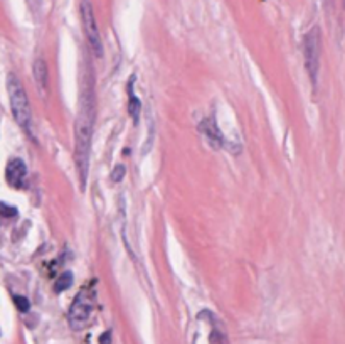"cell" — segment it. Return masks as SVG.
Instances as JSON below:
<instances>
[{"mask_svg": "<svg viewBox=\"0 0 345 344\" xmlns=\"http://www.w3.org/2000/svg\"><path fill=\"white\" fill-rule=\"evenodd\" d=\"M94 128V89L86 78L79 97V110L75 123V164L81 188L84 189L89 172V157Z\"/></svg>", "mask_w": 345, "mask_h": 344, "instance_id": "6da1fadb", "label": "cell"}, {"mask_svg": "<svg viewBox=\"0 0 345 344\" xmlns=\"http://www.w3.org/2000/svg\"><path fill=\"white\" fill-rule=\"evenodd\" d=\"M7 91H9V100H10V110L15 118V122L19 123L22 130L31 133V122H32V113H31V105L27 93L24 89V84L15 75H9L7 78Z\"/></svg>", "mask_w": 345, "mask_h": 344, "instance_id": "7a4b0ae2", "label": "cell"}, {"mask_svg": "<svg viewBox=\"0 0 345 344\" xmlns=\"http://www.w3.org/2000/svg\"><path fill=\"white\" fill-rule=\"evenodd\" d=\"M320 56H322V37L318 27H312L303 36V61L310 80L316 84L320 73Z\"/></svg>", "mask_w": 345, "mask_h": 344, "instance_id": "3957f363", "label": "cell"}, {"mask_svg": "<svg viewBox=\"0 0 345 344\" xmlns=\"http://www.w3.org/2000/svg\"><path fill=\"white\" fill-rule=\"evenodd\" d=\"M79 12H81L83 29H84V34H86L89 48H91L94 56L101 58V54H103V42H101L100 29H98V24H96V15H94L91 0H81Z\"/></svg>", "mask_w": 345, "mask_h": 344, "instance_id": "277c9868", "label": "cell"}, {"mask_svg": "<svg viewBox=\"0 0 345 344\" xmlns=\"http://www.w3.org/2000/svg\"><path fill=\"white\" fill-rule=\"evenodd\" d=\"M93 306H94V299L91 295V292H81L79 295H76V299L72 301L69 307V314H67V320H69V326L72 329L79 331L89 323L93 309H94Z\"/></svg>", "mask_w": 345, "mask_h": 344, "instance_id": "5b68a950", "label": "cell"}, {"mask_svg": "<svg viewBox=\"0 0 345 344\" xmlns=\"http://www.w3.org/2000/svg\"><path fill=\"white\" fill-rule=\"evenodd\" d=\"M199 130L201 133L204 135L206 140L209 144H211V147L214 149H219L224 145V137H223V132H220V128L217 125V122L214 120V118H204V120L201 122L199 125Z\"/></svg>", "mask_w": 345, "mask_h": 344, "instance_id": "8992f818", "label": "cell"}, {"mask_svg": "<svg viewBox=\"0 0 345 344\" xmlns=\"http://www.w3.org/2000/svg\"><path fill=\"white\" fill-rule=\"evenodd\" d=\"M27 176V167L22 159H10L5 169V179L12 188H22Z\"/></svg>", "mask_w": 345, "mask_h": 344, "instance_id": "52a82bcc", "label": "cell"}, {"mask_svg": "<svg viewBox=\"0 0 345 344\" xmlns=\"http://www.w3.org/2000/svg\"><path fill=\"white\" fill-rule=\"evenodd\" d=\"M32 73H34V81H36L37 88L41 89V91H46V88H47V64H46V61H44L42 58H37L36 61H34Z\"/></svg>", "mask_w": 345, "mask_h": 344, "instance_id": "ba28073f", "label": "cell"}, {"mask_svg": "<svg viewBox=\"0 0 345 344\" xmlns=\"http://www.w3.org/2000/svg\"><path fill=\"white\" fill-rule=\"evenodd\" d=\"M72 273L71 272H64L63 275H59V279L54 282V290L58 292H64V290H67L69 287L72 285Z\"/></svg>", "mask_w": 345, "mask_h": 344, "instance_id": "9c48e42d", "label": "cell"}, {"mask_svg": "<svg viewBox=\"0 0 345 344\" xmlns=\"http://www.w3.org/2000/svg\"><path fill=\"white\" fill-rule=\"evenodd\" d=\"M140 111H141V103L140 100L135 97V95L132 93V89H130V117L133 118L135 122L138 120L140 117Z\"/></svg>", "mask_w": 345, "mask_h": 344, "instance_id": "30bf717a", "label": "cell"}, {"mask_svg": "<svg viewBox=\"0 0 345 344\" xmlns=\"http://www.w3.org/2000/svg\"><path fill=\"white\" fill-rule=\"evenodd\" d=\"M14 302H15V306H17V309H19L20 312H27V311H29L31 304H29V301H27L26 297H22V295H14Z\"/></svg>", "mask_w": 345, "mask_h": 344, "instance_id": "8fae6325", "label": "cell"}, {"mask_svg": "<svg viewBox=\"0 0 345 344\" xmlns=\"http://www.w3.org/2000/svg\"><path fill=\"white\" fill-rule=\"evenodd\" d=\"M15 214H17V210H15V208L4 204V202H0V216H4V218H12V216H15Z\"/></svg>", "mask_w": 345, "mask_h": 344, "instance_id": "7c38bea8", "label": "cell"}, {"mask_svg": "<svg viewBox=\"0 0 345 344\" xmlns=\"http://www.w3.org/2000/svg\"><path fill=\"white\" fill-rule=\"evenodd\" d=\"M123 176H125V167H123V166H116L115 167V174H113V182H118V180H121Z\"/></svg>", "mask_w": 345, "mask_h": 344, "instance_id": "4fadbf2b", "label": "cell"}]
</instances>
